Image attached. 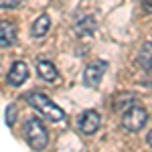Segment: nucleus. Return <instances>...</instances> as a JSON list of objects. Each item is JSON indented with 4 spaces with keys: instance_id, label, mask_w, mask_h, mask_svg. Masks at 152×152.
<instances>
[{
    "instance_id": "1a4fd4ad",
    "label": "nucleus",
    "mask_w": 152,
    "mask_h": 152,
    "mask_svg": "<svg viewBox=\"0 0 152 152\" xmlns=\"http://www.w3.org/2000/svg\"><path fill=\"white\" fill-rule=\"evenodd\" d=\"M49 28H51V16H49V14H41L35 23H33L31 33H33L35 39H43V37L49 33Z\"/></svg>"
},
{
    "instance_id": "7ed1b4c3",
    "label": "nucleus",
    "mask_w": 152,
    "mask_h": 152,
    "mask_svg": "<svg viewBox=\"0 0 152 152\" xmlns=\"http://www.w3.org/2000/svg\"><path fill=\"white\" fill-rule=\"evenodd\" d=\"M148 122V112L140 105H130L122 116V128L126 132H140Z\"/></svg>"
},
{
    "instance_id": "f257e3e1",
    "label": "nucleus",
    "mask_w": 152,
    "mask_h": 152,
    "mask_svg": "<svg viewBox=\"0 0 152 152\" xmlns=\"http://www.w3.org/2000/svg\"><path fill=\"white\" fill-rule=\"evenodd\" d=\"M24 134H26V142L33 150H43L49 144L47 130L43 126V122L39 118H28L24 122Z\"/></svg>"
},
{
    "instance_id": "4468645a",
    "label": "nucleus",
    "mask_w": 152,
    "mask_h": 152,
    "mask_svg": "<svg viewBox=\"0 0 152 152\" xmlns=\"http://www.w3.org/2000/svg\"><path fill=\"white\" fill-rule=\"evenodd\" d=\"M142 8L148 14H152V0H142Z\"/></svg>"
},
{
    "instance_id": "0eeeda50",
    "label": "nucleus",
    "mask_w": 152,
    "mask_h": 152,
    "mask_svg": "<svg viewBox=\"0 0 152 152\" xmlns=\"http://www.w3.org/2000/svg\"><path fill=\"white\" fill-rule=\"evenodd\" d=\"M26 77H28V67H26V63L23 61H16V63H12V67L8 69V75H6V81L14 85V87H18V85H23L26 81Z\"/></svg>"
},
{
    "instance_id": "ddd939ff",
    "label": "nucleus",
    "mask_w": 152,
    "mask_h": 152,
    "mask_svg": "<svg viewBox=\"0 0 152 152\" xmlns=\"http://www.w3.org/2000/svg\"><path fill=\"white\" fill-rule=\"evenodd\" d=\"M14 120H16V105L10 104L8 107H6V124L12 126V124H14Z\"/></svg>"
},
{
    "instance_id": "2eb2a0df",
    "label": "nucleus",
    "mask_w": 152,
    "mask_h": 152,
    "mask_svg": "<svg viewBox=\"0 0 152 152\" xmlns=\"http://www.w3.org/2000/svg\"><path fill=\"white\" fill-rule=\"evenodd\" d=\"M146 144H148V146H152V130L146 134Z\"/></svg>"
},
{
    "instance_id": "423d86ee",
    "label": "nucleus",
    "mask_w": 152,
    "mask_h": 152,
    "mask_svg": "<svg viewBox=\"0 0 152 152\" xmlns=\"http://www.w3.org/2000/svg\"><path fill=\"white\" fill-rule=\"evenodd\" d=\"M18 28L12 20H0V47H12L16 43Z\"/></svg>"
},
{
    "instance_id": "39448f33",
    "label": "nucleus",
    "mask_w": 152,
    "mask_h": 152,
    "mask_svg": "<svg viewBox=\"0 0 152 152\" xmlns=\"http://www.w3.org/2000/svg\"><path fill=\"white\" fill-rule=\"evenodd\" d=\"M105 67H107V63L105 61H95L91 65H87L85 71H83V81L87 87H97L99 81H102V77H104L105 73Z\"/></svg>"
},
{
    "instance_id": "9b49d317",
    "label": "nucleus",
    "mask_w": 152,
    "mask_h": 152,
    "mask_svg": "<svg viewBox=\"0 0 152 152\" xmlns=\"http://www.w3.org/2000/svg\"><path fill=\"white\" fill-rule=\"evenodd\" d=\"M138 65L142 69H152V43L142 45V49L138 51Z\"/></svg>"
},
{
    "instance_id": "20e7f679",
    "label": "nucleus",
    "mask_w": 152,
    "mask_h": 152,
    "mask_svg": "<svg viewBox=\"0 0 152 152\" xmlns=\"http://www.w3.org/2000/svg\"><path fill=\"white\" fill-rule=\"evenodd\" d=\"M77 126H79V130H81V134L91 136V134H95V132L99 130V126H102V116H99L97 112H94V110H87V112L81 114Z\"/></svg>"
},
{
    "instance_id": "6e6552de",
    "label": "nucleus",
    "mask_w": 152,
    "mask_h": 152,
    "mask_svg": "<svg viewBox=\"0 0 152 152\" xmlns=\"http://www.w3.org/2000/svg\"><path fill=\"white\" fill-rule=\"evenodd\" d=\"M37 73H39V77H41L43 81H49V83H53V81L59 79V71L51 61H39V63H37Z\"/></svg>"
},
{
    "instance_id": "f8f14e48",
    "label": "nucleus",
    "mask_w": 152,
    "mask_h": 152,
    "mask_svg": "<svg viewBox=\"0 0 152 152\" xmlns=\"http://www.w3.org/2000/svg\"><path fill=\"white\" fill-rule=\"evenodd\" d=\"M26 0H0V8H4V10H10V8H18V6H23Z\"/></svg>"
},
{
    "instance_id": "f03ea898",
    "label": "nucleus",
    "mask_w": 152,
    "mask_h": 152,
    "mask_svg": "<svg viewBox=\"0 0 152 152\" xmlns=\"http://www.w3.org/2000/svg\"><path fill=\"white\" fill-rule=\"evenodd\" d=\"M26 99H28V104L33 105L35 110H39V112L45 118H49L51 122H63V120H65V112H63L55 102H51L45 94H31Z\"/></svg>"
},
{
    "instance_id": "9d476101",
    "label": "nucleus",
    "mask_w": 152,
    "mask_h": 152,
    "mask_svg": "<svg viewBox=\"0 0 152 152\" xmlns=\"http://www.w3.org/2000/svg\"><path fill=\"white\" fill-rule=\"evenodd\" d=\"M95 28H97V24H95L94 16H85V18H81L79 23L75 24V33L81 37H91L95 33Z\"/></svg>"
}]
</instances>
